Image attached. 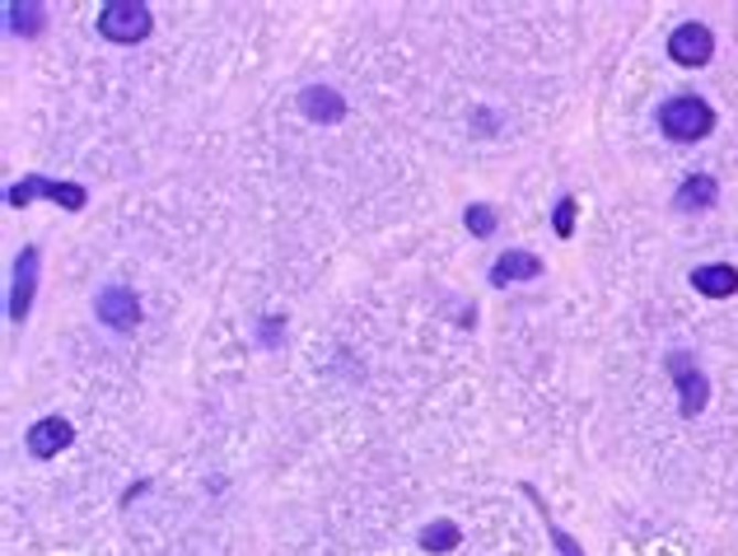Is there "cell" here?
<instances>
[{
    "mask_svg": "<svg viewBox=\"0 0 738 556\" xmlns=\"http://www.w3.org/2000/svg\"><path fill=\"white\" fill-rule=\"evenodd\" d=\"M660 131L669 136V141H677V146H696V141H706V136L715 131V108L706 104V98H696V94H677V98H669V104L660 108Z\"/></svg>",
    "mask_w": 738,
    "mask_h": 556,
    "instance_id": "obj_1",
    "label": "cell"
},
{
    "mask_svg": "<svg viewBox=\"0 0 738 556\" xmlns=\"http://www.w3.org/2000/svg\"><path fill=\"white\" fill-rule=\"evenodd\" d=\"M150 29H154V19L141 0H113V6L98 10V33L108 43H141Z\"/></svg>",
    "mask_w": 738,
    "mask_h": 556,
    "instance_id": "obj_2",
    "label": "cell"
},
{
    "mask_svg": "<svg viewBox=\"0 0 738 556\" xmlns=\"http://www.w3.org/2000/svg\"><path fill=\"white\" fill-rule=\"evenodd\" d=\"M669 56L677 66H687V71H696V66H706L710 56H715V33L706 29V24H677L673 33H669Z\"/></svg>",
    "mask_w": 738,
    "mask_h": 556,
    "instance_id": "obj_3",
    "label": "cell"
},
{
    "mask_svg": "<svg viewBox=\"0 0 738 556\" xmlns=\"http://www.w3.org/2000/svg\"><path fill=\"white\" fill-rule=\"evenodd\" d=\"M669 374L677 379V393H683V403H677V407H683V416L692 421V416L706 407V397H710V388H706V374L696 370V361H692L687 351H673V355H669Z\"/></svg>",
    "mask_w": 738,
    "mask_h": 556,
    "instance_id": "obj_4",
    "label": "cell"
},
{
    "mask_svg": "<svg viewBox=\"0 0 738 556\" xmlns=\"http://www.w3.org/2000/svg\"><path fill=\"white\" fill-rule=\"evenodd\" d=\"M98 323H108L113 332H131L136 323H141V300H136V290L127 286H108V290H98Z\"/></svg>",
    "mask_w": 738,
    "mask_h": 556,
    "instance_id": "obj_5",
    "label": "cell"
},
{
    "mask_svg": "<svg viewBox=\"0 0 738 556\" xmlns=\"http://www.w3.org/2000/svg\"><path fill=\"white\" fill-rule=\"evenodd\" d=\"M38 192L52 196V202L66 206V211L85 206V188H79V183H47V178H24V183H14V188H10V206H29Z\"/></svg>",
    "mask_w": 738,
    "mask_h": 556,
    "instance_id": "obj_6",
    "label": "cell"
},
{
    "mask_svg": "<svg viewBox=\"0 0 738 556\" xmlns=\"http://www.w3.org/2000/svg\"><path fill=\"white\" fill-rule=\"evenodd\" d=\"M38 248H24L14 257V286H10V318L14 323H24L29 309H33V290H38Z\"/></svg>",
    "mask_w": 738,
    "mask_h": 556,
    "instance_id": "obj_7",
    "label": "cell"
},
{
    "mask_svg": "<svg viewBox=\"0 0 738 556\" xmlns=\"http://www.w3.org/2000/svg\"><path fill=\"white\" fill-rule=\"evenodd\" d=\"M71 440H75V430H71V421H62V416H43V421H33L29 435H24L33 459H52V453H62Z\"/></svg>",
    "mask_w": 738,
    "mask_h": 556,
    "instance_id": "obj_8",
    "label": "cell"
},
{
    "mask_svg": "<svg viewBox=\"0 0 738 556\" xmlns=\"http://www.w3.org/2000/svg\"><path fill=\"white\" fill-rule=\"evenodd\" d=\"M299 108H304V117H313V122H342L346 98L336 89H328V85H309L304 94H299Z\"/></svg>",
    "mask_w": 738,
    "mask_h": 556,
    "instance_id": "obj_9",
    "label": "cell"
},
{
    "mask_svg": "<svg viewBox=\"0 0 738 556\" xmlns=\"http://www.w3.org/2000/svg\"><path fill=\"white\" fill-rule=\"evenodd\" d=\"M543 271V263H537L533 253L524 248H510L495 257V267H491V286H510V281H533V276Z\"/></svg>",
    "mask_w": 738,
    "mask_h": 556,
    "instance_id": "obj_10",
    "label": "cell"
},
{
    "mask_svg": "<svg viewBox=\"0 0 738 556\" xmlns=\"http://www.w3.org/2000/svg\"><path fill=\"white\" fill-rule=\"evenodd\" d=\"M692 286H696V295H706V300H725V295L738 290V271H734L729 263L696 267V271H692Z\"/></svg>",
    "mask_w": 738,
    "mask_h": 556,
    "instance_id": "obj_11",
    "label": "cell"
},
{
    "mask_svg": "<svg viewBox=\"0 0 738 556\" xmlns=\"http://www.w3.org/2000/svg\"><path fill=\"white\" fill-rule=\"evenodd\" d=\"M715 196H720V183H715L710 173H696V178H687V183L677 188L673 206H677V211H710Z\"/></svg>",
    "mask_w": 738,
    "mask_h": 556,
    "instance_id": "obj_12",
    "label": "cell"
},
{
    "mask_svg": "<svg viewBox=\"0 0 738 556\" xmlns=\"http://www.w3.org/2000/svg\"><path fill=\"white\" fill-rule=\"evenodd\" d=\"M524 495H533V505H537V510H543V520H547V533H552V543H556V552H561V556H585V547H580V543H575V538H570V533H566L561 524H552V514H547V505H543V495H537L533 487H524Z\"/></svg>",
    "mask_w": 738,
    "mask_h": 556,
    "instance_id": "obj_13",
    "label": "cell"
},
{
    "mask_svg": "<svg viewBox=\"0 0 738 556\" xmlns=\"http://www.w3.org/2000/svg\"><path fill=\"white\" fill-rule=\"evenodd\" d=\"M463 225H468L477 238H491V234H495V225H501V215H495V206L477 202V206H468V211H463Z\"/></svg>",
    "mask_w": 738,
    "mask_h": 556,
    "instance_id": "obj_14",
    "label": "cell"
},
{
    "mask_svg": "<svg viewBox=\"0 0 738 556\" xmlns=\"http://www.w3.org/2000/svg\"><path fill=\"white\" fill-rule=\"evenodd\" d=\"M421 547H426V552H449V547H458V528H453L449 520L430 524V528L421 533Z\"/></svg>",
    "mask_w": 738,
    "mask_h": 556,
    "instance_id": "obj_15",
    "label": "cell"
},
{
    "mask_svg": "<svg viewBox=\"0 0 738 556\" xmlns=\"http://www.w3.org/2000/svg\"><path fill=\"white\" fill-rule=\"evenodd\" d=\"M10 24L19 33L38 38V33H43V6H10Z\"/></svg>",
    "mask_w": 738,
    "mask_h": 556,
    "instance_id": "obj_16",
    "label": "cell"
},
{
    "mask_svg": "<svg viewBox=\"0 0 738 556\" xmlns=\"http://www.w3.org/2000/svg\"><path fill=\"white\" fill-rule=\"evenodd\" d=\"M575 215H580V202H575V196H561L556 211H552V229L561 234V238H570L575 234Z\"/></svg>",
    "mask_w": 738,
    "mask_h": 556,
    "instance_id": "obj_17",
    "label": "cell"
},
{
    "mask_svg": "<svg viewBox=\"0 0 738 556\" xmlns=\"http://www.w3.org/2000/svg\"><path fill=\"white\" fill-rule=\"evenodd\" d=\"M281 328H286V318H267V323H263V346H276Z\"/></svg>",
    "mask_w": 738,
    "mask_h": 556,
    "instance_id": "obj_18",
    "label": "cell"
}]
</instances>
